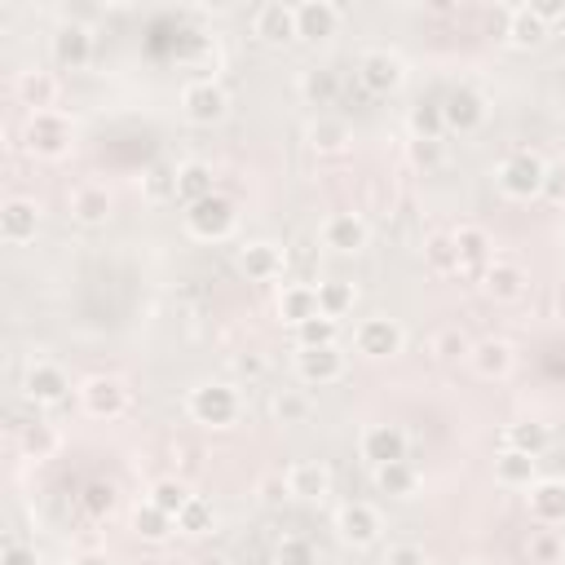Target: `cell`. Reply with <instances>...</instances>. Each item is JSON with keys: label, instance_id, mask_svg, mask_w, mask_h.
Segmentation results:
<instances>
[{"label": "cell", "instance_id": "c3c4849f", "mask_svg": "<svg viewBox=\"0 0 565 565\" xmlns=\"http://www.w3.org/2000/svg\"><path fill=\"white\" fill-rule=\"evenodd\" d=\"M380 565H428V552L419 543H388Z\"/></svg>", "mask_w": 565, "mask_h": 565}, {"label": "cell", "instance_id": "680465c9", "mask_svg": "<svg viewBox=\"0 0 565 565\" xmlns=\"http://www.w3.org/2000/svg\"><path fill=\"white\" fill-rule=\"evenodd\" d=\"M194 565H230V561H225V556H221V552H207V556H199V561H194Z\"/></svg>", "mask_w": 565, "mask_h": 565}, {"label": "cell", "instance_id": "681fc988", "mask_svg": "<svg viewBox=\"0 0 565 565\" xmlns=\"http://www.w3.org/2000/svg\"><path fill=\"white\" fill-rule=\"evenodd\" d=\"M530 556H534L539 565H552V561L561 556V543H556V534H552V530H539V534L530 539Z\"/></svg>", "mask_w": 565, "mask_h": 565}, {"label": "cell", "instance_id": "f5cc1de1", "mask_svg": "<svg viewBox=\"0 0 565 565\" xmlns=\"http://www.w3.org/2000/svg\"><path fill=\"white\" fill-rule=\"evenodd\" d=\"M543 199H547V203H565V163H547Z\"/></svg>", "mask_w": 565, "mask_h": 565}, {"label": "cell", "instance_id": "f907efd6", "mask_svg": "<svg viewBox=\"0 0 565 565\" xmlns=\"http://www.w3.org/2000/svg\"><path fill=\"white\" fill-rule=\"evenodd\" d=\"M0 565H40V552L26 547V543H18V539H4V547H0Z\"/></svg>", "mask_w": 565, "mask_h": 565}, {"label": "cell", "instance_id": "277c9868", "mask_svg": "<svg viewBox=\"0 0 565 565\" xmlns=\"http://www.w3.org/2000/svg\"><path fill=\"white\" fill-rule=\"evenodd\" d=\"M181 115H185V124H194V128L221 124V119L230 115V93H225V84L212 79V75L190 79V84L181 88Z\"/></svg>", "mask_w": 565, "mask_h": 565}, {"label": "cell", "instance_id": "7c38bea8", "mask_svg": "<svg viewBox=\"0 0 565 565\" xmlns=\"http://www.w3.org/2000/svg\"><path fill=\"white\" fill-rule=\"evenodd\" d=\"M344 371H349V358H344L340 344H327V349H296V375H300V384L322 388V384L344 380Z\"/></svg>", "mask_w": 565, "mask_h": 565}, {"label": "cell", "instance_id": "6f0895ef", "mask_svg": "<svg viewBox=\"0 0 565 565\" xmlns=\"http://www.w3.org/2000/svg\"><path fill=\"white\" fill-rule=\"evenodd\" d=\"M71 565H115V561H110L106 552H84V556H75Z\"/></svg>", "mask_w": 565, "mask_h": 565}, {"label": "cell", "instance_id": "bcb514c9", "mask_svg": "<svg viewBox=\"0 0 565 565\" xmlns=\"http://www.w3.org/2000/svg\"><path fill=\"white\" fill-rule=\"evenodd\" d=\"M472 344H477V340H468V331H459V327H441V331L433 335V353H437L441 362L472 358Z\"/></svg>", "mask_w": 565, "mask_h": 565}, {"label": "cell", "instance_id": "30bf717a", "mask_svg": "<svg viewBox=\"0 0 565 565\" xmlns=\"http://www.w3.org/2000/svg\"><path fill=\"white\" fill-rule=\"evenodd\" d=\"M79 406L88 419H119L128 411V388L115 375H88L79 384Z\"/></svg>", "mask_w": 565, "mask_h": 565}, {"label": "cell", "instance_id": "836d02e7", "mask_svg": "<svg viewBox=\"0 0 565 565\" xmlns=\"http://www.w3.org/2000/svg\"><path fill=\"white\" fill-rule=\"evenodd\" d=\"M18 446H22V455L26 459H53L57 455V446H62V437H57V428L53 424H44V419H31V424H22L18 428Z\"/></svg>", "mask_w": 565, "mask_h": 565}, {"label": "cell", "instance_id": "9f6ffc18", "mask_svg": "<svg viewBox=\"0 0 565 565\" xmlns=\"http://www.w3.org/2000/svg\"><path fill=\"white\" fill-rule=\"evenodd\" d=\"M411 159L419 168H433L437 163V141H411Z\"/></svg>", "mask_w": 565, "mask_h": 565}, {"label": "cell", "instance_id": "f6af8a7d", "mask_svg": "<svg viewBox=\"0 0 565 565\" xmlns=\"http://www.w3.org/2000/svg\"><path fill=\"white\" fill-rule=\"evenodd\" d=\"M79 508H84L93 521H106V516L115 512V486H110V481H102V477H97V481H88V486L79 490Z\"/></svg>", "mask_w": 565, "mask_h": 565}, {"label": "cell", "instance_id": "d6a6232c", "mask_svg": "<svg viewBox=\"0 0 565 565\" xmlns=\"http://www.w3.org/2000/svg\"><path fill=\"white\" fill-rule=\"evenodd\" d=\"M172 530H177V521H172L163 508H154L150 499H141V503L132 508V534H137L141 543H163V539H172Z\"/></svg>", "mask_w": 565, "mask_h": 565}, {"label": "cell", "instance_id": "e0dca14e", "mask_svg": "<svg viewBox=\"0 0 565 565\" xmlns=\"http://www.w3.org/2000/svg\"><path fill=\"white\" fill-rule=\"evenodd\" d=\"M282 265H287V252H282V243H274V238H252V243L238 247V269H243L252 282H274V278L282 274Z\"/></svg>", "mask_w": 565, "mask_h": 565}, {"label": "cell", "instance_id": "3957f363", "mask_svg": "<svg viewBox=\"0 0 565 565\" xmlns=\"http://www.w3.org/2000/svg\"><path fill=\"white\" fill-rule=\"evenodd\" d=\"M494 181L508 199H543V181H547V159L539 150H512L499 159Z\"/></svg>", "mask_w": 565, "mask_h": 565}, {"label": "cell", "instance_id": "9c48e42d", "mask_svg": "<svg viewBox=\"0 0 565 565\" xmlns=\"http://www.w3.org/2000/svg\"><path fill=\"white\" fill-rule=\"evenodd\" d=\"M490 106L486 97L472 88V84H455L441 93V119H446V132H477L486 124Z\"/></svg>", "mask_w": 565, "mask_h": 565}, {"label": "cell", "instance_id": "b9f144b4", "mask_svg": "<svg viewBox=\"0 0 565 565\" xmlns=\"http://www.w3.org/2000/svg\"><path fill=\"white\" fill-rule=\"evenodd\" d=\"M146 499H150L154 508H163V512L177 521V512H181V508H185L194 494H190V486H185L181 477H159V481L150 486V494H146Z\"/></svg>", "mask_w": 565, "mask_h": 565}, {"label": "cell", "instance_id": "52a82bcc", "mask_svg": "<svg viewBox=\"0 0 565 565\" xmlns=\"http://www.w3.org/2000/svg\"><path fill=\"white\" fill-rule=\"evenodd\" d=\"M353 349L362 353V358H397L402 349H406V331H402V322L397 318H388V313H371V318H362L358 327H353Z\"/></svg>", "mask_w": 565, "mask_h": 565}, {"label": "cell", "instance_id": "2e32d148", "mask_svg": "<svg viewBox=\"0 0 565 565\" xmlns=\"http://www.w3.org/2000/svg\"><path fill=\"white\" fill-rule=\"evenodd\" d=\"M35 230H40V203H35V199L13 194V199H4V203H0V238H4L9 247L31 243V238H35Z\"/></svg>", "mask_w": 565, "mask_h": 565}, {"label": "cell", "instance_id": "4316f807", "mask_svg": "<svg viewBox=\"0 0 565 565\" xmlns=\"http://www.w3.org/2000/svg\"><path fill=\"white\" fill-rule=\"evenodd\" d=\"M494 481L508 486V490H530V486L539 481V459L525 455V450L503 446V450L494 455Z\"/></svg>", "mask_w": 565, "mask_h": 565}, {"label": "cell", "instance_id": "db71d44e", "mask_svg": "<svg viewBox=\"0 0 565 565\" xmlns=\"http://www.w3.org/2000/svg\"><path fill=\"white\" fill-rule=\"evenodd\" d=\"M260 499L274 508V503H282V499H291V490H287V477H265L260 481Z\"/></svg>", "mask_w": 565, "mask_h": 565}, {"label": "cell", "instance_id": "d6986e66", "mask_svg": "<svg viewBox=\"0 0 565 565\" xmlns=\"http://www.w3.org/2000/svg\"><path fill=\"white\" fill-rule=\"evenodd\" d=\"M282 477H287L291 499H305V503H322V499L331 494V481H335L322 459H296Z\"/></svg>", "mask_w": 565, "mask_h": 565}, {"label": "cell", "instance_id": "1f68e13d", "mask_svg": "<svg viewBox=\"0 0 565 565\" xmlns=\"http://www.w3.org/2000/svg\"><path fill=\"white\" fill-rule=\"evenodd\" d=\"M305 141H309V150H313V154H340V150H349L353 132H349V124H344V119H335V115H318V119L309 124Z\"/></svg>", "mask_w": 565, "mask_h": 565}, {"label": "cell", "instance_id": "5b68a950", "mask_svg": "<svg viewBox=\"0 0 565 565\" xmlns=\"http://www.w3.org/2000/svg\"><path fill=\"white\" fill-rule=\"evenodd\" d=\"M234 225H238V212H234V203L221 190L212 199H199V203L185 207V230L199 243H225L234 234Z\"/></svg>", "mask_w": 565, "mask_h": 565}, {"label": "cell", "instance_id": "d4e9b609", "mask_svg": "<svg viewBox=\"0 0 565 565\" xmlns=\"http://www.w3.org/2000/svg\"><path fill=\"white\" fill-rule=\"evenodd\" d=\"M472 371L481 375V380H508L512 375V366H516V349L508 344V340H499V335H490V340H477L472 344Z\"/></svg>", "mask_w": 565, "mask_h": 565}, {"label": "cell", "instance_id": "5bb4252c", "mask_svg": "<svg viewBox=\"0 0 565 565\" xmlns=\"http://www.w3.org/2000/svg\"><path fill=\"white\" fill-rule=\"evenodd\" d=\"M49 53L62 71H84L93 62V31L84 22H62L49 40Z\"/></svg>", "mask_w": 565, "mask_h": 565}, {"label": "cell", "instance_id": "8fae6325", "mask_svg": "<svg viewBox=\"0 0 565 565\" xmlns=\"http://www.w3.org/2000/svg\"><path fill=\"white\" fill-rule=\"evenodd\" d=\"M318 238H322V247H331V252H340V256H358V252H366V243H371V225H366L358 212H331V216L322 221Z\"/></svg>", "mask_w": 565, "mask_h": 565}, {"label": "cell", "instance_id": "8d00e7d4", "mask_svg": "<svg viewBox=\"0 0 565 565\" xmlns=\"http://www.w3.org/2000/svg\"><path fill=\"white\" fill-rule=\"evenodd\" d=\"M353 305H358V287L353 282H344V278H327V282H318V313H327V318H344V313H353Z\"/></svg>", "mask_w": 565, "mask_h": 565}, {"label": "cell", "instance_id": "91938a15", "mask_svg": "<svg viewBox=\"0 0 565 565\" xmlns=\"http://www.w3.org/2000/svg\"><path fill=\"white\" fill-rule=\"evenodd\" d=\"M463 565H486V561H463Z\"/></svg>", "mask_w": 565, "mask_h": 565}, {"label": "cell", "instance_id": "ab89813d", "mask_svg": "<svg viewBox=\"0 0 565 565\" xmlns=\"http://www.w3.org/2000/svg\"><path fill=\"white\" fill-rule=\"evenodd\" d=\"M424 265L433 269V274H463L459 269V247H455V234H428V243H424Z\"/></svg>", "mask_w": 565, "mask_h": 565}, {"label": "cell", "instance_id": "ac0fdd59", "mask_svg": "<svg viewBox=\"0 0 565 565\" xmlns=\"http://www.w3.org/2000/svg\"><path fill=\"white\" fill-rule=\"evenodd\" d=\"M525 287H530V274H525L516 260H490V265L481 269V291H486L494 305H512V300H521Z\"/></svg>", "mask_w": 565, "mask_h": 565}, {"label": "cell", "instance_id": "9a60e30c", "mask_svg": "<svg viewBox=\"0 0 565 565\" xmlns=\"http://www.w3.org/2000/svg\"><path fill=\"white\" fill-rule=\"evenodd\" d=\"M340 22H344V9L331 4V0H305V4H296V40H309V44L331 40L340 31Z\"/></svg>", "mask_w": 565, "mask_h": 565}, {"label": "cell", "instance_id": "7402d4cb", "mask_svg": "<svg viewBox=\"0 0 565 565\" xmlns=\"http://www.w3.org/2000/svg\"><path fill=\"white\" fill-rule=\"evenodd\" d=\"M110 212H115V199H110V190H106V185L84 181V185H75V190H71V221H75V225L97 230V225H106V221H110Z\"/></svg>", "mask_w": 565, "mask_h": 565}, {"label": "cell", "instance_id": "4fadbf2b", "mask_svg": "<svg viewBox=\"0 0 565 565\" xmlns=\"http://www.w3.org/2000/svg\"><path fill=\"white\" fill-rule=\"evenodd\" d=\"M406 433L397 424H366L362 437H358V455L371 463V468H384V463H397L406 459Z\"/></svg>", "mask_w": 565, "mask_h": 565}, {"label": "cell", "instance_id": "e575fe53", "mask_svg": "<svg viewBox=\"0 0 565 565\" xmlns=\"http://www.w3.org/2000/svg\"><path fill=\"white\" fill-rule=\"evenodd\" d=\"M415 486H419V472H415V463H411V459H397V463L375 468V490H380V494H388V499H411V494H415Z\"/></svg>", "mask_w": 565, "mask_h": 565}, {"label": "cell", "instance_id": "816d5d0a", "mask_svg": "<svg viewBox=\"0 0 565 565\" xmlns=\"http://www.w3.org/2000/svg\"><path fill=\"white\" fill-rule=\"evenodd\" d=\"M265 371H269L265 353H238V358H234V375H243V380H260Z\"/></svg>", "mask_w": 565, "mask_h": 565}, {"label": "cell", "instance_id": "f546056e", "mask_svg": "<svg viewBox=\"0 0 565 565\" xmlns=\"http://www.w3.org/2000/svg\"><path fill=\"white\" fill-rule=\"evenodd\" d=\"M278 318L287 327H305L309 318H318V287L309 282H287L278 291Z\"/></svg>", "mask_w": 565, "mask_h": 565}, {"label": "cell", "instance_id": "f35d334b", "mask_svg": "<svg viewBox=\"0 0 565 565\" xmlns=\"http://www.w3.org/2000/svg\"><path fill=\"white\" fill-rule=\"evenodd\" d=\"M141 194H146L150 203H168V199H177V163L154 159V163L146 168V177H141Z\"/></svg>", "mask_w": 565, "mask_h": 565}, {"label": "cell", "instance_id": "f1b7e54d", "mask_svg": "<svg viewBox=\"0 0 565 565\" xmlns=\"http://www.w3.org/2000/svg\"><path fill=\"white\" fill-rule=\"evenodd\" d=\"M216 194V177H212V163L203 159H185L177 163V203H199V199H212Z\"/></svg>", "mask_w": 565, "mask_h": 565}, {"label": "cell", "instance_id": "44dd1931", "mask_svg": "<svg viewBox=\"0 0 565 565\" xmlns=\"http://www.w3.org/2000/svg\"><path fill=\"white\" fill-rule=\"evenodd\" d=\"M22 393H26V402H35V406H57V402L71 393V375H66L57 362H35V366L26 371V380H22Z\"/></svg>", "mask_w": 565, "mask_h": 565}, {"label": "cell", "instance_id": "7bdbcfd3", "mask_svg": "<svg viewBox=\"0 0 565 565\" xmlns=\"http://www.w3.org/2000/svg\"><path fill=\"white\" fill-rule=\"evenodd\" d=\"M212 525H216V508H212V499H203V494H194V499L177 512V530H181V534H190V539L207 534Z\"/></svg>", "mask_w": 565, "mask_h": 565}, {"label": "cell", "instance_id": "603a6c76", "mask_svg": "<svg viewBox=\"0 0 565 565\" xmlns=\"http://www.w3.org/2000/svg\"><path fill=\"white\" fill-rule=\"evenodd\" d=\"M547 35H552V26L530 9V4H516V9H508V22H503V40L512 44V49H521V53H530V49H543L547 44Z\"/></svg>", "mask_w": 565, "mask_h": 565}, {"label": "cell", "instance_id": "8992f818", "mask_svg": "<svg viewBox=\"0 0 565 565\" xmlns=\"http://www.w3.org/2000/svg\"><path fill=\"white\" fill-rule=\"evenodd\" d=\"M358 84L371 93V97H393L402 84H406V62L393 53V49H366L358 57Z\"/></svg>", "mask_w": 565, "mask_h": 565}, {"label": "cell", "instance_id": "ffe728a7", "mask_svg": "<svg viewBox=\"0 0 565 565\" xmlns=\"http://www.w3.org/2000/svg\"><path fill=\"white\" fill-rule=\"evenodd\" d=\"M252 35L265 40V44H291V40H296V4L265 0V4L252 13Z\"/></svg>", "mask_w": 565, "mask_h": 565}, {"label": "cell", "instance_id": "7a4b0ae2", "mask_svg": "<svg viewBox=\"0 0 565 565\" xmlns=\"http://www.w3.org/2000/svg\"><path fill=\"white\" fill-rule=\"evenodd\" d=\"M22 146H26V154H35V159H66L71 146H75V124H71L62 110L26 115Z\"/></svg>", "mask_w": 565, "mask_h": 565}, {"label": "cell", "instance_id": "4dcf8cb0", "mask_svg": "<svg viewBox=\"0 0 565 565\" xmlns=\"http://www.w3.org/2000/svg\"><path fill=\"white\" fill-rule=\"evenodd\" d=\"M450 234H455V247H459V269H477L481 274L494 260V243H490V234L481 225H459Z\"/></svg>", "mask_w": 565, "mask_h": 565}, {"label": "cell", "instance_id": "83f0119b", "mask_svg": "<svg viewBox=\"0 0 565 565\" xmlns=\"http://www.w3.org/2000/svg\"><path fill=\"white\" fill-rule=\"evenodd\" d=\"M18 102L31 110V115H40V110H57V79H53V71H22L18 75Z\"/></svg>", "mask_w": 565, "mask_h": 565}, {"label": "cell", "instance_id": "11a10c76", "mask_svg": "<svg viewBox=\"0 0 565 565\" xmlns=\"http://www.w3.org/2000/svg\"><path fill=\"white\" fill-rule=\"evenodd\" d=\"M530 9L552 26V22H565V0H530Z\"/></svg>", "mask_w": 565, "mask_h": 565}, {"label": "cell", "instance_id": "60d3db41", "mask_svg": "<svg viewBox=\"0 0 565 565\" xmlns=\"http://www.w3.org/2000/svg\"><path fill=\"white\" fill-rule=\"evenodd\" d=\"M309 411H313V402L300 393V388H278L274 397H269V415L278 419V424H305L309 419Z\"/></svg>", "mask_w": 565, "mask_h": 565}, {"label": "cell", "instance_id": "cb8c5ba5", "mask_svg": "<svg viewBox=\"0 0 565 565\" xmlns=\"http://www.w3.org/2000/svg\"><path fill=\"white\" fill-rule=\"evenodd\" d=\"M296 93H300L305 106L327 115V106H335V97H340V71L335 66H309V71H300Z\"/></svg>", "mask_w": 565, "mask_h": 565}, {"label": "cell", "instance_id": "ee69618b", "mask_svg": "<svg viewBox=\"0 0 565 565\" xmlns=\"http://www.w3.org/2000/svg\"><path fill=\"white\" fill-rule=\"evenodd\" d=\"M327 344H340V322L335 318L318 313L305 327H296V349H327Z\"/></svg>", "mask_w": 565, "mask_h": 565}, {"label": "cell", "instance_id": "d590c367", "mask_svg": "<svg viewBox=\"0 0 565 565\" xmlns=\"http://www.w3.org/2000/svg\"><path fill=\"white\" fill-rule=\"evenodd\" d=\"M503 446H512V450H525V455H543L547 446H552V433H547V424H539V419H516V424H508L503 428Z\"/></svg>", "mask_w": 565, "mask_h": 565}, {"label": "cell", "instance_id": "ba28073f", "mask_svg": "<svg viewBox=\"0 0 565 565\" xmlns=\"http://www.w3.org/2000/svg\"><path fill=\"white\" fill-rule=\"evenodd\" d=\"M335 534H340L344 547H371V543H380V534H384V516H380L375 503L349 499V503L335 508Z\"/></svg>", "mask_w": 565, "mask_h": 565}, {"label": "cell", "instance_id": "6da1fadb", "mask_svg": "<svg viewBox=\"0 0 565 565\" xmlns=\"http://www.w3.org/2000/svg\"><path fill=\"white\" fill-rule=\"evenodd\" d=\"M185 411H190V419L203 424V428H230V424L238 419V411H243V397H238V388L225 384V380H203V384H194V388L185 393Z\"/></svg>", "mask_w": 565, "mask_h": 565}, {"label": "cell", "instance_id": "484cf974", "mask_svg": "<svg viewBox=\"0 0 565 565\" xmlns=\"http://www.w3.org/2000/svg\"><path fill=\"white\" fill-rule=\"evenodd\" d=\"M530 516L539 525H565V477H539L530 486Z\"/></svg>", "mask_w": 565, "mask_h": 565}, {"label": "cell", "instance_id": "7dc6e473", "mask_svg": "<svg viewBox=\"0 0 565 565\" xmlns=\"http://www.w3.org/2000/svg\"><path fill=\"white\" fill-rule=\"evenodd\" d=\"M274 565H318V547L305 534H287L274 547Z\"/></svg>", "mask_w": 565, "mask_h": 565}, {"label": "cell", "instance_id": "74e56055", "mask_svg": "<svg viewBox=\"0 0 565 565\" xmlns=\"http://www.w3.org/2000/svg\"><path fill=\"white\" fill-rule=\"evenodd\" d=\"M406 128H411V141H441V132H446L441 102H419V106H411Z\"/></svg>", "mask_w": 565, "mask_h": 565}]
</instances>
